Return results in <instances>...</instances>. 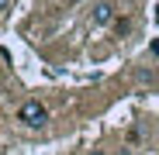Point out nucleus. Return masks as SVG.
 <instances>
[{
  "label": "nucleus",
  "mask_w": 159,
  "mask_h": 155,
  "mask_svg": "<svg viewBox=\"0 0 159 155\" xmlns=\"http://www.w3.org/2000/svg\"><path fill=\"white\" fill-rule=\"evenodd\" d=\"M17 121H21L24 127H42V124L48 121V110L42 107L38 100H24L21 110H17Z\"/></svg>",
  "instance_id": "1"
},
{
  "label": "nucleus",
  "mask_w": 159,
  "mask_h": 155,
  "mask_svg": "<svg viewBox=\"0 0 159 155\" xmlns=\"http://www.w3.org/2000/svg\"><path fill=\"white\" fill-rule=\"evenodd\" d=\"M90 21L100 24V28H104V24H111V21H114V4H111V0H100V4H93Z\"/></svg>",
  "instance_id": "2"
},
{
  "label": "nucleus",
  "mask_w": 159,
  "mask_h": 155,
  "mask_svg": "<svg viewBox=\"0 0 159 155\" xmlns=\"http://www.w3.org/2000/svg\"><path fill=\"white\" fill-rule=\"evenodd\" d=\"M90 155H107V152H104V148H93V152H90Z\"/></svg>",
  "instance_id": "4"
},
{
  "label": "nucleus",
  "mask_w": 159,
  "mask_h": 155,
  "mask_svg": "<svg viewBox=\"0 0 159 155\" xmlns=\"http://www.w3.org/2000/svg\"><path fill=\"white\" fill-rule=\"evenodd\" d=\"M11 4H14V0H0V17H7V11H11Z\"/></svg>",
  "instance_id": "3"
}]
</instances>
